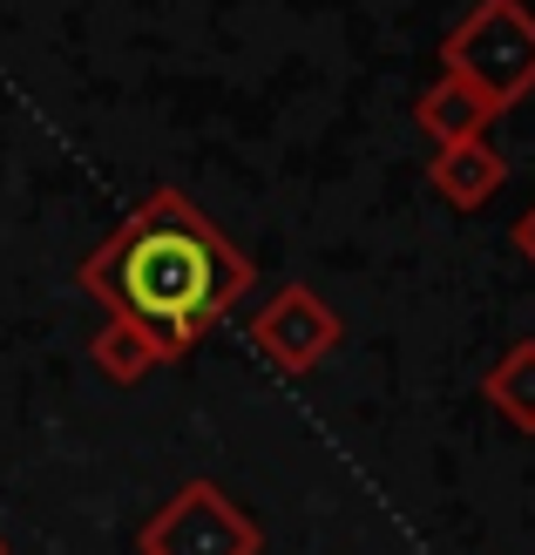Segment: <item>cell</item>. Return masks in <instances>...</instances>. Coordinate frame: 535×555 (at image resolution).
Segmentation results:
<instances>
[{
    "instance_id": "cell-8",
    "label": "cell",
    "mask_w": 535,
    "mask_h": 555,
    "mask_svg": "<svg viewBox=\"0 0 535 555\" xmlns=\"http://www.w3.org/2000/svg\"><path fill=\"white\" fill-rule=\"evenodd\" d=\"M89 359H95V373H109L116 386H136V379H150L163 366V352L143 339V332H129L123 319H102V332L89 339Z\"/></svg>"
},
{
    "instance_id": "cell-10",
    "label": "cell",
    "mask_w": 535,
    "mask_h": 555,
    "mask_svg": "<svg viewBox=\"0 0 535 555\" xmlns=\"http://www.w3.org/2000/svg\"><path fill=\"white\" fill-rule=\"evenodd\" d=\"M0 555H8V535H0Z\"/></svg>"
},
{
    "instance_id": "cell-1",
    "label": "cell",
    "mask_w": 535,
    "mask_h": 555,
    "mask_svg": "<svg viewBox=\"0 0 535 555\" xmlns=\"http://www.w3.org/2000/svg\"><path fill=\"white\" fill-rule=\"evenodd\" d=\"M75 285L89 292L109 319L163 352V366L217 332L231 319V305L251 292V258L238 251L224 224H211L183 190H150L116 231H109L89 258H81Z\"/></svg>"
},
{
    "instance_id": "cell-4",
    "label": "cell",
    "mask_w": 535,
    "mask_h": 555,
    "mask_svg": "<svg viewBox=\"0 0 535 555\" xmlns=\"http://www.w3.org/2000/svg\"><path fill=\"white\" fill-rule=\"evenodd\" d=\"M340 339H346V325L313 285H278L258 305V319H251V346H258L285 379H305L313 366H326V359L340 352Z\"/></svg>"
},
{
    "instance_id": "cell-6",
    "label": "cell",
    "mask_w": 535,
    "mask_h": 555,
    "mask_svg": "<svg viewBox=\"0 0 535 555\" xmlns=\"http://www.w3.org/2000/svg\"><path fill=\"white\" fill-rule=\"evenodd\" d=\"M488 122H495V108L474 95L461 75H441V81H428V89L413 95V129L428 135L434 150L441 143H468V135H488Z\"/></svg>"
},
{
    "instance_id": "cell-9",
    "label": "cell",
    "mask_w": 535,
    "mask_h": 555,
    "mask_svg": "<svg viewBox=\"0 0 535 555\" xmlns=\"http://www.w3.org/2000/svg\"><path fill=\"white\" fill-rule=\"evenodd\" d=\"M509 237H515V251H522V258L535 264V204H528V210L515 217V231H509Z\"/></svg>"
},
{
    "instance_id": "cell-5",
    "label": "cell",
    "mask_w": 535,
    "mask_h": 555,
    "mask_svg": "<svg viewBox=\"0 0 535 555\" xmlns=\"http://www.w3.org/2000/svg\"><path fill=\"white\" fill-rule=\"evenodd\" d=\"M428 183L441 190L447 210H482L501 183H509V163L488 135H468V143H441L428 156Z\"/></svg>"
},
{
    "instance_id": "cell-3",
    "label": "cell",
    "mask_w": 535,
    "mask_h": 555,
    "mask_svg": "<svg viewBox=\"0 0 535 555\" xmlns=\"http://www.w3.org/2000/svg\"><path fill=\"white\" fill-rule=\"evenodd\" d=\"M136 555H265V521L217 481H183L136 529Z\"/></svg>"
},
{
    "instance_id": "cell-7",
    "label": "cell",
    "mask_w": 535,
    "mask_h": 555,
    "mask_svg": "<svg viewBox=\"0 0 535 555\" xmlns=\"http://www.w3.org/2000/svg\"><path fill=\"white\" fill-rule=\"evenodd\" d=\"M482 400H488L515 434H535V339H515V346L482 373Z\"/></svg>"
},
{
    "instance_id": "cell-2",
    "label": "cell",
    "mask_w": 535,
    "mask_h": 555,
    "mask_svg": "<svg viewBox=\"0 0 535 555\" xmlns=\"http://www.w3.org/2000/svg\"><path fill=\"white\" fill-rule=\"evenodd\" d=\"M441 75H461L495 116L535 89V14L522 0H482L441 41Z\"/></svg>"
}]
</instances>
